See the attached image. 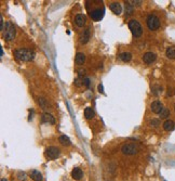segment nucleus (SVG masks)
Listing matches in <instances>:
<instances>
[{
  "mask_svg": "<svg viewBox=\"0 0 175 181\" xmlns=\"http://www.w3.org/2000/svg\"><path fill=\"white\" fill-rule=\"evenodd\" d=\"M14 56L15 59L18 61H23V62H28L32 61L35 58V52L29 49H18L14 51Z\"/></svg>",
  "mask_w": 175,
  "mask_h": 181,
  "instance_id": "nucleus-1",
  "label": "nucleus"
},
{
  "mask_svg": "<svg viewBox=\"0 0 175 181\" xmlns=\"http://www.w3.org/2000/svg\"><path fill=\"white\" fill-rule=\"evenodd\" d=\"M129 28H130L131 33L134 37H141L143 34V27L139 24V21H136V20L129 21Z\"/></svg>",
  "mask_w": 175,
  "mask_h": 181,
  "instance_id": "nucleus-2",
  "label": "nucleus"
},
{
  "mask_svg": "<svg viewBox=\"0 0 175 181\" xmlns=\"http://www.w3.org/2000/svg\"><path fill=\"white\" fill-rule=\"evenodd\" d=\"M16 34V29L11 23L7 22L5 23V31H3V38L7 41H11L14 39Z\"/></svg>",
  "mask_w": 175,
  "mask_h": 181,
  "instance_id": "nucleus-3",
  "label": "nucleus"
},
{
  "mask_svg": "<svg viewBox=\"0 0 175 181\" xmlns=\"http://www.w3.org/2000/svg\"><path fill=\"white\" fill-rule=\"evenodd\" d=\"M147 26L150 31H156L160 27V20L155 14H149L147 16Z\"/></svg>",
  "mask_w": 175,
  "mask_h": 181,
  "instance_id": "nucleus-4",
  "label": "nucleus"
},
{
  "mask_svg": "<svg viewBox=\"0 0 175 181\" xmlns=\"http://www.w3.org/2000/svg\"><path fill=\"white\" fill-rule=\"evenodd\" d=\"M121 151L126 155H134L139 152V146L135 143H126L122 145Z\"/></svg>",
  "mask_w": 175,
  "mask_h": 181,
  "instance_id": "nucleus-5",
  "label": "nucleus"
},
{
  "mask_svg": "<svg viewBox=\"0 0 175 181\" xmlns=\"http://www.w3.org/2000/svg\"><path fill=\"white\" fill-rule=\"evenodd\" d=\"M59 154H61V151L56 146H49L45 152V157L48 159H56L59 156Z\"/></svg>",
  "mask_w": 175,
  "mask_h": 181,
  "instance_id": "nucleus-6",
  "label": "nucleus"
},
{
  "mask_svg": "<svg viewBox=\"0 0 175 181\" xmlns=\"http://www.w3.org/2000/svg\"><path fill=\"white\" fill-rule=\"evenodd\" d=\"M104 14H105V12H104V9H101V8H97V9H94L92 10L90 12V18L93 20V21H95V22H99V21H101L102 18H103Z\"/></svg>",
  "mask_w": 175,
  "mask_h": 181,
  "instance_id": "nucleus-7",
  "label": "nucleus"
},
{
  "mask_svg": "<svg viewBox=\"0 0 175 181\" xmlns=\"http://www.w3.org/2000/svg\"><path fill=\"white\" fill-rule=\"evenodd\" d=\"M41 122L54 125L55 124V118H54L53 115H51L50 113H43L41 115Z\"/></svg>",
  "mask_w": 175,
  "mask_h": 181,
  "instance_id": "nucleus-8",
  "label": "nucleus"
},
{
  "mask_svg": "<svg viewBox=\"0 0 175 181\" xmlns=\"http://www.w3.org/2000/svg\"><path fill=\"white\" fill-rule=\"evenodd\" d=\"M156 59H157V55L155 54L153 52H146L143 55V61L144 63L146 64H151L153 62L156 61Z\"/></svg>",
  "mask_w": 175,
  "mask_h": 181,
  "instance_id": "nucleus-9",
  "label": "nucleus"
},
{
  "mask_svg": "<svg viewBox=\"0 0 175 181\" xmlns=\"http://www.w3.org/2000/svg\"><path fill=\"white\" fill-rule=\"evenodd\" d=\"M150 110L153 111V113L156 114H160L163 110V105L160 101H153V103L150 104Z\"/></svg>",
  "mask_w": 175,
  "mask_h": 181,
  "instance_id": "nucleus-10",
  "label": "nucleus"
},
{
  "mask_svg": "<svg viewBox=\"0 0 175 181\" xmlns=\"http://www.w3.org/2000/svg\"><path fill=\"white\" fill-rule=\"evenodd\" d=\"M75 23H76L77 26L83 27V26L85 25V23H86V18H85V15H83V14H77L76 16H75Z\"/></svg>",
  "mask_w": 175,
  "mask_h": 181,
  "instance_id": "nucleus-11",
  "label": "nucleus"
},
{
  "mask_svg": "<svg viewBox=\"0 0 175 181\" xmlns=\"http://www.w3.org/2000/svg\"><path fill=\"white\" fill-rule=\"evenodd\" d=\"M72 177L75 179V180H80L81 178L83 177V171H82L81 168H79V167L74 168L72 171Z\"/></svg>",
  "mask_w": 175,
  "mask_h": 181,
  "instance_id": "nucleus-12",
  "label": "nucleus"
},
{
  "mask_svg": "<svg viewBox=\"0 0 175 181\" xmlns=\"http://www.w3.org/2000/svg\"><path fill=\"white\" fill-rule=\"evenodd\" d=\"M109 8H110V10H111L114 13L118 14V15H119V14L122 12L121 5H120V3H118V2H112V3H110Z\"/></svg>",
  "mask_w": 175,
  "mask_h": 181,
  "instance_id": "nucleus-13",
  "label": "nucleus"
},
{
  "mask_svg": "<svg viewBox=\"0 0 175 181\" xmlns=\"http://www.w3.org/2000/svg\"><path fill=\"white\" fill-rule=\"evenodd\" d=\"M89 39H90V29H89V28H86V29H84L83 34L81 35L80 42L82 44V45H84V44H86V42L89 41Z\"/></svg>",
  "mask_w": 175,
  "mask_h": 181,
  "instance_id": "nucleus-14",
  "label": "nucleus"
},
{
  "mask_svg": "<svg viewBox=\"0 0 175 181\" xmlns=\"http://www.w3.org/2000/svg\"><path fill=\"white\" fill-rule=\"evenodd\" d=\"M175 128V122L173 120H170V119H168L166 122H163V129L166 130V131H171V130H173Z\"/></svg>",
  "mask_w": 175,
  "mask_h": 181,
  "instance_id": "nucleus-15",
  "label": "nucleus"
},
{
  "mask_svg": "<svg viewBox=\"0 0 175 181\" xmlns=\"http://www.w3.org/2000/svg\"><path fill=\"white\" fill-rule=\"evenodd\" d=\"M75 62L78 65H82V64L85 62V54L82 53V52H78L76 54V58H75Z\"/></svg>",
  "mask_w": 175,
  "mask_h": 181,
  "instance_id": "nucleus-16",
  "label": "nucleus"
},
{
  "mask_svg": "<svg viewBox=\"0 0 175 181\" xmlns=\"http://www.w3.org/2000/svg\"><path fill=\"white\" fill-rule=\"evenodd\" d=\"M30 177H32V179L34 181H42V179H43L41 172L38 171V170H32V171L30 172Z\"/></svg>",
  "mask_w": 175,
  "mask_h": 181,
  "instance_id": "nucleus-17",
  "label": "nucleus"
},
{
  "mask_svg": "<svg viewBox=\"0 0 175 181\" xmlns=\"http://www.w3.org/2000/svg\"><path fill=\"white\" fill-rule=\"evenodd\" d=\"M119 59L123 61V62H129L132 59V54L130 52H122V53L119 54Z\"/></svg>",
  "mask_w": 175,
  "mask_h": 181,
  "instance_id": "nucleus-18",
  "label": "nucleus"
},
{
  "mask_svg": "<svg viewBox=\"0 0 175 181\" xmlns=\"http://www.w3.org/2000/svg\"><path fill=\"white\" fill-rule=\"evenodd\" d=\"M84 116L86 119H92L94 117V111L92 108H85L84 110Z\"/></svg>",
  "mask_w": 175,
  "mask_h": 181,
  "instance_id": "nucleus-19",
  "label": "nucleus"
},
{
  "mask_svg": "<svg viewBox=\"0 0 175 181\" xmlns=\"http://www.w3.org/2000/svg\"><path fill=\"white\" fill-rule=\"evenodd\" d=\"M58 141L61 142V144L65 145V146H68V145L72 144L70 139H69L68 137H66V136H61V137H59V139H58Z\"/></svg>",
  "mask_w": 175,
  "mask_h": 181,
  "instance_id": "nucleus-20",
  "label": "nucleus"
},
{
  "mask_svg": "<svg viewBox=\"0 0 175 181\" xmlns=\"http://www.w3.org/2000/svg\"><path fill=\"white\" fill-rule=\"evenodd\" d=\"M166 54L169 59H175V47H170V48H168V49H166Z\"/></svg>",
  "mask_w": 175,
  "mask_h": 181,
  "instance_id": "nucleus-21",
  "label": "nucleus"
},
{
  "mask_svg": "<svg viewBox=\"0 0 175 181\" xmlns=\"http://www.w3.org/2000/svg\"><path fill=\"white\" fill-rule=\"evenodd\" d=\"M132 13H133V5L131 3H126V14L131 15Z\"/></svg>",
  "mask_w": 175,
  "mask_h": 181,
  "instance_id": "nucleus-22",
  "label": "nucleus"
},
{
  "mask_svg": "<svg viewBox=\"0 0 175 181\" xmlns=\"http://www.w3.org/2000/svg\"><path fill=\"white\" fill-rule=\"evenodd\" d=\"M170 116V111L166 109V108H163V110H162V112L160 113V117L161 118H166Z\"/></svg>",
  "mask_w": 175,
  "mask_h": 181,
  "instance_id": "nucleus-23",
  "label": "nucleus"
},
{
  "mask_svg": "<svg viewBox=\"0 0 175 181\" xmlns=\"http://www.w3.org/2000/svg\"><path fill=\"white\" fill-rule=\"evenodd\" d=\"M38 101H39V104L42 106V109H47V108H45V106H47V102H45V100L43 99V98H39Z\"/></svg>",
  "mask_w": 175,
  "mask_h": 181,
  "instance_id": "nucleus-24",
  "label": "nucleus"
},
{
  "mask_svg": "<svg viewBox=\"0 0 175 181\" xmlns=\"http://www.w3.org/2000/svg\"><path fill=\"white\" fill-rule=\"evenodd\" d=\"M82 82H83V85H84V86H86V87L90 86V79H89L88 77L83 78V79H82Z\"/></svg>",
  "mask_w": 175,
  "mask_h": 181,
  "instance_id": "nucleus-25",
  "label": "nucleus"
},
{
  "mask_svg": "<svg viewBox=\"0 0 175 181\" xmlns=\"http://www.w3.org/2000/svg\"><path fill=\"white\" fill-rule=\"evenodd\" d=\"M150 125L153 127H158L159 125H160V122H159V120L158 119H153L151 122H150Z\"/></svg>",
  "mask_w": 175,
  "mask_h": 181,
  "instance_id": "nucleus-26",
  "label": "nucleus"
},
{
  "mask_svg": "<svg viewBox=\"0 0 175 181\" xmlns=\"http://www.w3.org/2000/svg\"><path fill=\"white\" fill-rule=\"evenodd\" d=\"M18 179L20 180H25L26 179V175L24 172H18Z\"/></svg>",
  "mask_w": 175,
  "mask_h": 181,
  "instance_id": "nucleus-27",
  "label": "nucleus"
},
{
  "mask_svg": "<svg viewBox=\"0 0 175 181\" xmlns=\"http://www.w3.org/2000/svg\"><path fill=\"white\" fill-rule=\"evenodd\" d=\"M74 84H75V85H76L77 87H80L81 85H83V82H81V80L79 79V78H76V79H75V82H74Z\"/></svg>",
  "mask_w": 175,
  "mask_h": 181,
  "instance_id": "nucleus-28",
  "label": "nucleus"
},
{
  "mask_svg": "<svg viewBox=\"0 0 175 181\" xmlns=\"http://www.w3.org/2000/svg\"><path fill=\"white\" fill-rule=\"evenodd\" d=\"M99 91L101 93H104V88H103V85H99Z\"/></svg>",
  "mask_w": 175,
  "mask_h": 181,
  "instance_id": "nucleus-29",
  "label": "nucleus"
},
{
  "mask_svg": "<svg viewBox=\"0 0 175 181\" xmlns=\"http://www.w3.org/2000/svg\"><path fill=\"white\" fill-rule=\"evenodd\" d=\"M78 72H79V75H80V76H82V74H84V69H83V71H82V69H79Z\"/></svg>",
  "mask_w": 175,
  "mask_h": 181,
  "instance_id": "nucleus-30",
  "label": "nucleus"
},
{
  "mask_svg": "<svg viewBox=\"0 0 175 181\" xmlns=\"http://www.w3.org/2000/svg\"><path fill=\"white\" fill-rule=\"evenodd\" d=\"M0 55H1V56L3 55V50H2V48H1V50H0Z\"/></svg>",
  "mask_w": 175,
  "mask_h": 181,
  "instance_id": "nucleus-31",
  "label": "nucleus"
},
{
  "mask_svg": "<svg viewBox=\"0 0 175 181\" xmlns=\"http://www.w3.org/2000/svg\"><path fill=\"white\" fill-rule=\"evenodd\" d=\"M1 181H8V180H7L5 178H2V179H1Z\"/></svg>",
  "mask_w": 175,
  "mask_h": 181,
  "instance_id": "nucleus-32",
  "label": "nucleus"
},
{
  "mask_svg": "<svg viewBox=\"0 0 175 181\" xmlns=\"http://www.w3.org/2000/svg\"><path fill=\"white\" fill-rule=\"evenodd\" d=\"M174 110H175V104H174Z\"/></svg>",
  "mask_w": 175,
  "mask_h": 181,
  "instance_id": "nucleus-33",
  "label": "nucleus"
}]
</instances>
